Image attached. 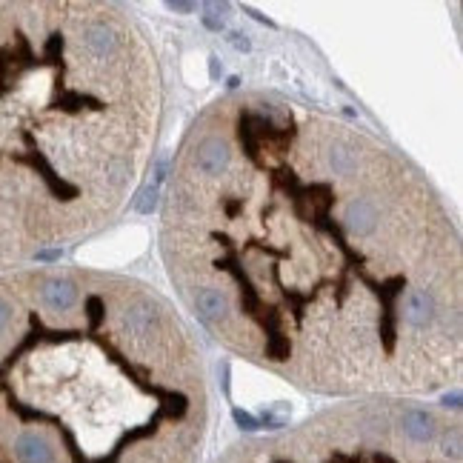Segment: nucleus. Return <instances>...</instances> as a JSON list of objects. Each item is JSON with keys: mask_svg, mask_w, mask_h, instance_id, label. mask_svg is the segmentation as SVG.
Listing matches in <instances>:
<instances>
[{"mask_svg": "<svg viewBox=\"0 0 463 463\" xmlns=\"http://www.w3.org/2000/svg\"><path fill=\"white\" fill-rule=\"evenodd\" d=\"M164 126V60L129 6H0V255L55 263L101 235L140 195Z\"/></svg>", "mask_w": 463, "mask_h": 463, "instance_id": "obj_3", "label": "nucleus"}, {"mask_svg": "<svg viewBox=\"0 0 463 463\" xmlns=\"http://www.w3.org/2000/svg\"><path fill=\"white\" fill-rule=\"evenodd\" d=\"M212 395L175 303L135 275L0 280V463H195Z\"/></svg>", "mask_w": 463, "mask_h": 463, "instance_id": "obj_2", "label": "nucleus"}, {"mask_svg": "<svg viewBox=\"0 0 463 463\" xmlns=\"http://www.w3.org/2000/svg\"><path fill=\"white\" fill-rule=\"evenodd\" d=\"M161 258L192 321L303 392L432 395L463 372V246L406 154L275 89H232L183 132Z\"/></svg>", "mask_w": 463, "mask_h": 463, "instance_id": "obj_1", "label": "nucleus"}]
</instances>
